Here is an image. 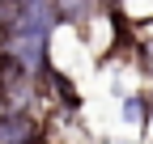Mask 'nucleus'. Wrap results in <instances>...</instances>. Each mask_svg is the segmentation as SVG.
<instances>
[{"label": "nucleus", "mask_w": 153, "mask_h": 144, "mask_svg": "<svg viewBox=\"0 0 153 144\" xmlns=\"http://www.w3.org/2000/svg\"><path fill=\"white\" fill-rule=\"evenodd\" d=\"M55 26H60L55 0H26V4H22V17H17L13 30H9L4 55L17 60L30 76H43V68H47V43H51Z\"/></svg>", "instance_id": "f257e3e1"}, {"label": "nucleus", "mask_w": 153, "mask_h": 144, "mask_svg": "<svg viewBox=\"0 0 153 144\" xmlns=\"http://www.w3.org/2000/svg\"><path fill=\"white\" fill-rule=\"evenodd\" d=\"M0 144H43V127L30 110H0Z\"/></svg>", "instance_id": "f03ea898"}, {"label": "nucleus", "mask_w": 153, "mask_h": 144, "mask_svg": "<svg viewBox=\"0 0 153 144\" xmlns=\"http://www.w3.org/2000/svg\"><path fill=\"white\" fill-rule=\"evenodd\" d=\"M98 4H102V0H55V9H60V26H85Z\"/></svg>", "instance_id": "7ed1b4c3"}, {"label": "nucleus", "mask_w": 153, "mask_h": 144, "mask_svg": "<svg viewBox=\"0 0 153 144\" xmlns=\"http://www.w3.org/2000/svg\"><path fill=\"white\" fill-rule=\"evenodd\" d=\"M140 110H149V106H145L140 98H128V106H123V115H128V119H140Z\"/></svg>", "instance_id": "20e7f679"}, {"label": "nucleus", "mask_w": 153, "mask_h": 144, "mask_svg": "<svg viewBox=\"0 0 153 144\" xmlns=\"http://www.w3.org/2000/svg\"><path fill=\"white\" fill-rule=\"evenodd\" d=\"M102 4H115V0H102Z\"/></svg>", "instance_id": "39448f33"}]
</instances>
